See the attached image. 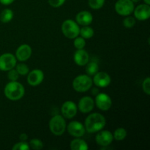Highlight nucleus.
<instances>
[{
	"label": "nucleus",
	"instance_id": "obj_1",
	"mask_svg": "<svg viewBox=\"0 0 150 150\" xmlns=\"http://www.w3.org/2000/svg\"><path fill=\"white\" fill-rule=\"evenodd\" d=\"M106 124L105 118L100 113H92L87 116L84 122L85 130L89 133H98Z\"/></svg>",
	"mask_w": 150,
	"mask_h": 150
},
{
	"label": "nucleus",
	"instance_id": "obj_2",
	"mask_svg": "<svg viewBox=\"0 0 150 150\" xmlns=\"http://www.w3.org/2000/svg\"><path fill=\"white\" fill-rule=\"evenodd\" d=\"M4 93L8 100L12 101L19 100L23 98L25 94L24 86L17 81H10L6 84Z\"/></svg>",
	"mask_w": 150,
	"mask_h": 150
},
{
	"label": "nucleus",
	"instance_id": "obj_3",
	"mask_svg": "<svg viewBox=\"0 0 150 150\" xmlns=\"http://www.w3.org/2000/svg\"><path fill=\"white\" fill-rule=\"evenodd\" d=\"M93 81L91 76L86 74L79 75L73 81V88L77 92H85L92 88Z\"/></svg>",
	"mask_w": 150,
	"mask_h": 150
},
{
	"label": "nucleus",
	"instance_id": "obj_4",
	"mask_svg": "<svg viewBox=\"0 0 150 150\" xmlns=\"http://www.w3.org/2000/svg\"><path fill=\"white\" fill-rule=\"evenodd\" d=\"M48 126H49V130L53 134L59 136L64 134L65 132L67 124L63 116L57 114V115L54 116L50 120Z\"/></svg>",
	"mask_w": 150,
	"mask_h": 150
},
{
	"label": "nucleus",
	"instance_id": "obj_5",
	"mask_svg": "<svg viewBox=\"0 0 150 150\" xmlns=\"http://www.w3.org/2000/svg\"><path fill=\"white\" fill-rule=\"evenodd\" d=\"M62 34L68 39H74L79 35V25L72 19H67L62 24Z\"/></svg>",
	"mask_w": 150,
	"mask_h": 150
},
{
	"label": "nucleus",
	"instance_id": "obj_6",
	"mask_svg": "<svg viewBox=\"0 0 150 150\" xmlns=\"http://www.w3.org/2000/svg\"><path fill=\"white\" fill-rule=\"evenodd\" d=\"M115 10L119 15L122 16H130L134 10V4L131 0H118L116 2Z\"/></svg>",
	"mask_w": 150,
	"mask_h": 150
},
{
	"label": "nucleus",
	"instance_id": "obj_7",
	"mask_svg": "<svg viewBox=\"0 0 150 150\" xmlns=\"http://www.w3.org/2000/svg\"><path fill=\"white\" fill-rule=\"evenodd\" d=\"M17 59L16 56L10 53H5L0 56V70L8 71L16 67Z\"/></svg>",
	"mask_w": 150,
	"mask_h": 150
},
{
	"label": "nucleus",
	"instance_id": "obj_8",
	"mask_svg": "<svg viewBox=\"0 0 150 150\" xmlns=\"http://www.w3.org/2000/svg\"><path fill=\"white\" fill-rule=\"evenodd\" d=\"M95 105L103 111H107L112 105L111 97L105 93H98L96 95L95 100Z\"/></svg>",
	"mask_w": 150,
	"mask_h": 150
},
{
	"label": "nucleus",
	"instance_id": "obj_9",
	"mask_svg": "<svg viewBox=\"0 0 150 150\" xmlns=\"http://www.w3.org/2000/svg\"><path fill=\"white\" fill-rule=\"evenodd\" d=\"M66 128L70 136L76 138L82 137L84 136L85 133H86L84 125L78 121L70 122Z\"/></svg>",
	"mask_w": 150,
	"mask_h": 150
},
{
	"label": "nucleus",
	"instance_id": "obj_10",
	"mask_svg": "<svg viewBox=\"0 0 150 150\" xmlns=\"http://www.w3.org/2000/svg\"><path fill=\"white\" fill-rule=\"evenodd\" d=\"M114 140L113 134L108 130H100L95 136V142L100 146L103 147L108 146L112 143Z\"/></svg>",
	"mask_w": 150,
	"mask_h": 150
},
{
	"label": "nucleus",
	"instance_id": "obj_11",
	"mask_svg": "<svg viewBox=\"0 0 150 150\" xmlns=\"http://www.w3.org/2000/svg\"><path fill=\"white\" fill-rule=\"evenodd\" d=\"M92 79L93 83L98 87L105 88L110 85L111 82V76L105 72L98 71L96 74L94 75Z\"/></svg>",
	"mask_w": 150,
	"mask_h": 150
},
{
	"label": "nucleus",
	"instance_id": "obj_12",
	"mask_svg": "<svg viewBox=\"0 0 150 150\" xmlns=\"http://www.w3.org/2000/svg\"><path fill=\"white\" fill-rule=\"evenodd\" d=\"M61 111L64 118L73 119L77 114V105L71 100L65 101L62 105Z\"/></svg>",
	"mask_w": 150,
	"mask_h": 150
},
{
	"label": "nucleus",
	"instance_id": "obj_13",
	"mask_svg": "<svg viewBox=\"0 0 150 150\" xmlns=\"http://www.w3.org/2000/svg\"><path fill=\"white\" fill-rule=\"evenodd\" d=\"M95 107V100L89 96H84L81 98L78 103V110L83 114L91 112Z\"/></svg>",
	"mask_w": 150,
	"mask_h": 150
},
{
	"label": "nucleus",
	"instance_id": "obj_14",
	"mask_svg": "<svg viewBox=\"0 0 150 150\" xmlns=\"http://www.w3.org/2000/svg\"><path fill=\"white\" fill-rule=\"evenodd\" d=\"M27 75V82L32 86H39L44 79L43 72L39 69H35Z\"/></svg>",
	"mask_w": 150,
	"mask_h": 150
},
{
	"label": "nucleus",
	"instance_id": "obj_15",
	"mask_svg": "<svg viewBox=\"0 0 150 150\" xmlns=\"http://www.w3.org/2000/svg\"><path fill=\"white\" fill-rule=\"evenodd\" d=\"M32 54V48L28 44H22L16 51V58L19 62H26L31 57Z\"/></svg>",
	"mask_w": 150,
	"mask_h": 150
},
{
	"label": "nucleus",
	"instance_id": "obj_16",
	"mask_svg": "<svg viewBox=\"0 0 150 150\" xmlns=\"http://www.w3.org/2000/svg\"><path fill=\"white\" fill-rule=\"evenodd\" d=\"M135 18L139 21H146L150 17V7L146 4H139L133 10Z\"/></svg>",
	"mask_w": 150,
	"mask_h": 150
},
{
	"label": "nucleus",
	"instance_id": "obj_17",
	"mask_svg": "<svg viewBox=\"0 0 150 150\" xmlns=\"http://www.w3.org/2000/svg\"><path fill=\"white\" fill-rule=\"evenodd\" d=\"M75 63L79 66H85L89 61V55L86 50L77 49L73 55Z\"/></svg>",
	"mask_w": 150,
	"mask_h": 150
},
{
	"label": "nucleus",
	"instance_id": "obj_18",
	"mask_svg": "<svg viewBox=\"0 0 150 150\" xmlns=\"http://www.w3.org/2000/svg\"><path fill=\"white\" fill-rule=\"evenodd\" d=\"M92 21H93V16L92 13L86 10L79 12L76 16V23L82 26H89L92 23Z\"/></svg>",
	"mask_w": 150,
	"mask_h": 150
},
{
	"label": "nucleus",
	"instance_id": "obj_19",
	"mask_svg": "<svg viewBox=\"0 0 150 150\" xmlns=\"http://www.w3.org/2000/svg\"><path fill=\"white\" fill-rule=\"evenodd\" d=\"M70 149L72 150H88L89 146L84 140L77 138L70 142Z\"/></svg>",
	"mask_w": 150,
	"mask_h": 150
},
{
	"label": "nucleus",
	"instance_id": "obj_20",
	"mask_svg": "<svg viewBox=\"0 0 150 150\" xmlns=\"http://www.w3.org/2000/svg\"><path fill=\"white\" fill-rule=\"evenodd\" d=\"M86 65V75H88L89 76H93L99 70V65H98V64L96 62L89 61Z\"/></svg>",
	"mask_w": 150,
	"mask_h": 150
},
{
	"label": "nucleus",
	"instance_id": "obj_21",
	"mask_svg": "<svg viewBox=\"0 0 150 150\" xmlns=\"http://www.w3.org/2000/svg\"><path fill=\"white\" fill-rule=\"evenodd\" d=\"M14 16V13L10 9H4L0 14V21L2 23H7L11 21Z\"/></svg>",
	"mask_w": 150,
	"mask_h": 150
},
{
	"label": "nucleus",
	"instance_id": "obj_22",
	"mask_svg": "<svg viewBox=\"0 0 150 150\" xmlns=\"http://www.w3.org/2000/svg\"><path fill=\"white\" fill-rule=\"evenodd\" d=\"M94 29L89 26H83L81 29H80L79 35L84 39H90L94 35Z\"/></svg>",
	"mask_w": 150,
	"mask_h": 150
},
{
	"label": "nucleus",
	"instance_id": "obj_23",
	"mask_svg": "<svg viewBox=\"0 0 150 150\" xmlns=\"http://www.w3.org/2000/svg\"><path fill=\"white\" fill-rule=\"evenodd\" d=\"M127 130H125L123 127H119V128L116 129L115 131H114V134H113V137L114 139H115L116 141H123L125 139V138L127 137Z\"/></svg>",
	"mask_w": 150,
	"mask_h": 150
},
{
	"label": "nucleus",
	"instance_id": "obj_24",
	"mask_svg": "<svg viewBox=\"0 0 150 150\" xmlns=\"http://www.w3.org/2000/svg\"><path fill=\"white\" fill-rule=\"evenodd\" d=\"M16 70L21 76H26L29 72V66L26 64L25 63H23V62H21L19 64H16Z\"/></svg>",
	"mask_w": 150,
	"mask_h": 150
},
{
	"label": "nucleus",
	"instance_id": "obj_25",
	"mask_svg": "<svg viewBox=\"0 0 150 150\" xmlns=\"http://www.w3.org/2000/svg\"><path fill=\"white\" fill-rule=\"evenodd\" d=\"M29 145L30 149L40 150L43 148V143L42 142V141L38 139H33L30 140V142H29Z\"/></svg>",
	"mask_w": 150,
	"mask_h": 150
},
{
	"label": "nucleus",
	"instance_id": "obj_26",
	"mask_svg": "<svg viewBox=\"0 0 150 150\" xmlns=\"http://www.w3.org/2000/svg\"><path fill=\"white\" fill-rule=\"evenodd\" d=\"M89 6L93 10H99L103 7L105 4V0H89Z\"/></svg>",
	"mask_w": 150,
	"mask_h": 150
},
{
	"label": "nucleus",
	"instance_id": "obj_27",
	"mask_svg": "<svg viewBox=\"0 0 150 150\" xmlns=\"http://www.w3.org/2000/svg\"><path fill=\"white\" fill-rule=\"evenodd\" d=\"M73 45L76 49H83L86 45V40L82 37L78 36L76 38H74Z\"/></svg>",
	"mask_w": 150,
	"mask_h": 150
},
{
	"label": "nucleus",
	"instance_id": "obj_28",
	"mask_svg": "<svg viewBox=\"0 0 150 150\" xmlns=\"http://www.w3.org/2000/svg\"><path fill=\"white\" fill-rule=\"evenodd\" d=\"M136 18L132 16H126L125 18L123 20V26L127 29H131L136 24Z\"/></svg>",
	"mask_w": 150,
	"mask_h": 150
},
{
	"label": "nucleus",
	"instance_id": "obj_29",
	"mask_svg": "<svg viewBox=\"0 0 150 150\" xmlns=\"http://www.w3.org/2000/svg\"><path fill=\"white\" fill-rule=\"evenodd\" d=\"M12 149H13V150H29L30 147H29V143L21 141V142L15 144Z\"/></svg>",
	"mask_w": 150,
	"mask_h": 150
},
{
	"label": "nucleus",
	"instance_id": "obj_30",
	"mask_svg": "<svg viewBox=\"0 0 150 150\" xmlns=\"http://www.w3.org/2000/svg\"><path fill=\"white\" fill-rule=\"evenodd\" d=\"M18 73L17 72V70L16 69L13 68L11 70H8V73H7V79L10 81H18V79H19Z\"/></svg>",
	"mask_w": 150,
	"mask_h": 150
},
{
	"label": "nucleus",
	"instance_id": "obj_31",
	"mask_svg": "<svg viewBox=\"0 0 150 150\" xmlns=\"http://www.w3.org/2000/svg\"><path fill=\"white\" fill-rule=\"evenodd\" d=\"M142 89L147 95H150V78L147 77L142 83Z\"/></svg>",
	"mask_w": 150,
	"mask_h": 150
},
{
	"label": "nucleus",
	"instance_id": "obj_32",
	"mask_svg": "<svg viewBox=\"0 0 150 150\" xmlns=\"http://www.w3.org/2000/svg\"><path fill=\"white\" fill-rule=\"evenodd\" d=\"M66 0H48V4L53 7H59L64 4Z\"/></svg>",
	"mask_w": 150,
	"mask_h": 150
},
{
	"label": "nucleus",
	"instance_id": "obj_33",
	"mask_svg": "<svg viewBox=\"0 0 150 150\" xmlns=\"http://www.w3.org/2000/svg\"><path fill=\"white\" fill-rule=\"evenodd\" d=\"M15 0H0V3L3 5H9L11 4Z\"/></svg>",
	"mask_w": 150,
	"mask_h": 150
},
{
	"label": "nucleus",
	"instance_id": "obj_34",
	"mask_svg": "<svg viewBox=\"0 0 150 150\" xmlns=\"http://www.w3.org/2000/svg\"><path fill=\"white\" fill-rule=\"evenodd\" d=\"M19 139H20L21 141H23V142H26L28 139V136L26 133H21V134L19 136Z\"/></svg>",
	"mask_w": 150,
	"mask_h": 150
},
{
	"label": "nucleus",
	"instance_id": "obj_35",
	"mask_svg": "<svg viewBox=\"0 0 150 150\" xmlns=\"http://www.w3.org/2000/svg\"><path fill=\"white\" fill-rule=\"evenodd\" d=\"M144 1L145 4H148V5H149L150 4V0H144Z\"/></svg>",
	"mask_w": 150,
	"mask_h": 150
},
{
	"label": "nucleus",
	"instance_id": "obj_36",
	"mask_svg": "<svg viewBox=\"0 0 150 150\" xmlns=\"http://www.w3.org/2000/svg\"><path fill=\"white\" fill-rule=\"evenodd\" d=\"M131 1H133V3H136V2H139V1H141V0H131Z\"/></svg>",
	"mask_w": 150,
	"mask_h": 150
}]
</instances>
